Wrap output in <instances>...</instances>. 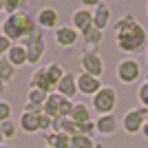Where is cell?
<instances>
[{"mask_svg": "<svg viewBox=\"0 0 148 148\" xmlns=\"http://www.w3.org/2000/svg\"><path fill=\"white\" fill-rule=\"evenodd\" d=\"M47 93L44 91H38V88H29V93H27V102H31V104H38L44 108V102H47Z\"/></svg>", "mask_w": 148, "mask_h": 148, "instance_id": "24", "label": "cell"}, {"mask_svg": "<svg viewBox=\"0 0 148 148\" xmlns=\"http://www.w3.org/2000/svg\"><path fill=\"white\" fill-rule=\"evenodd\" d=\"M108 22H111V7H108V2H102L99 0L97 7L93 9V27L99 31H104L106 27H108Z\"/></svg>", "mask_w": 148, "mask_h": 148, "instance_id": "13", "label": "cell"}, {"mask_svg": "<svg viewBox=\"0 0 148 148\" xmlns=\"http://www.w3.org/2000/svg\"><path fill=\"white\" fill-rule=\"evenodd\" d=\"M5 142H7V139H5V135H2V130H0V146H2Z\"/></svg>", "mask_w": 148, "mask_h": 148, "instance_id": "35", "label": "cell"}, {"mask_svg": "<svg viewBox=\"0 0 148 148\" xmlns=\"http://www.w3.org/2000/svg\"><path fill=\"white\" fill-rule=\"evenodd\" d=\"M146 60H148V49H146Z\"/></svg>", "mask_w": 148, "mask_h": 148, "instance_id": "38", "label": "cell"}, {"mask_svg": "<svg viewBox=\"0 0 148 148\" xmlns=\"http://www.w3.org/2000/svg\"><path fill=\"white\" fill-rule=\"evenodd\" d=\"M115 104H117V91L108 84H104L97 91V95L93 97V111L97 115H111Z\"/></svg>", "mask_w": 148, "mask_h": 148, "instance_id": "3", "label": "cell"}, {"mask_svg": "<svg viewBox=\"0 0 148 148\" xmlns=\"http://www.w3.org/2000/svg\"><path fill=\"white\" fill-rule=\"evenodd\" d=\"M60 104H62V95L60 93H51L47 102H44V115H49L51 119L60 117Z\"/></svg>", "mask_w": 148, "mask_h": 148, "instance_id": "19", "label": "cell"}, {"mask_svg": "<svg viewBox=\"0 0 148 148\" xmlns=\"http://www.w3.org/2000/svg\"><path fill=\"white\" fill-rule=\"evenodd\" d=\"M36 25L40 29H58L60 27V13L53 7H42L40 11L36 13Z\"/></svg>", "mask_w": 148, "mask_h": 148, "instance_id": "7", "label": "cell"}, {"mask_svg": "<svg viewBox=\"0 0 148 148\" xmlns=\"http://www.w3.org/2000/svg\"><path fill=\"white\" fill-rule=\"evenodd\" d=\"M113 29H115V44L119 51L135 56L148 49V31L135 20L133 13H124L113 25Z\"/></svg>", "mask_w": 148, "mask_h": 148, "instance_id": "1", "label": "cell"}, {"mask_svg": "<svg viewBox=\"0 0 148 148\" xmlns=\"http://www.w3.org/2000/svg\"><path fill=\"white\" fill-rule=\"evenodd\" d=\"M38 122H40V130H44V133H51V122L53 119L49 117V115H38Z\"/></svg>", "mask_w": 148, "mask_h": 148, "instance_id": "30", "label": "cell"}, {"mask_svg": "<svg viewBox=\"0 0 148 148\" xmlns=\"http://www.w3.org/2000/svg\"><path fill=\"white\" fill-rule=\"evenodd\" d=\"M5 88H7V84L2 80H0V97H2V95H5Z\"/></svg>", "mask_w": 148, "mask_h": 148, "instance_id": "34", "label": "cell"}, {"mask_svg": "<svg viewBox=\"0 0 148 148\" xmlns=\"http://www.w3.org/2000/svg\"><path fill=\"white\" fill-rule=\"evenodd\" d=\"M47 75H49V80H51V84H53V88L60 84V80L66 75V71L62 69V64L60 62H51L49 66H47Z\"/></svg>", "mask_w": 148, "mask_h": 148, "instance_id": "21", "label": "cell"}, {"mask_svg": "<svg viewBox=\"0 0 148 148\" xmlns=\"http://www.w3.org/2000/svg\"><path fill=\"white\" fill-rule=\"evenodd\" d=\"M137 99H139V104H142L144 108H148V82L139 84V88H137Z\"/></svg>", "mask_w": 148, "mask_h": 148, "instance_id": "27", "label": "cell"}, {"mask_svg": "<svg viewBox=\"0 0 148 148\" xmlns=\"http://www.w3.org/2000/svg\"><path fill=\"white\" fill-rule=\"evenodd\" d=\"M7 60L11 62L16 69H20V66H25V64H29L27 47H25V44H13L11 49H9V53H7Z\"/></svg>", "mask_w": 148, "mask_h": 148, "instance_id": "15", "label": "cell"}, {"mask_svg": "<svg viewBox=\"0 0 148 148\" xmlns=\"http://www.w3.org/2000/svg\"><path fill=\"white\" fill-rule=\"evenodd\" d=\"M146 16H148V2H146Z\"/></svg>", "mask_w": 148, "mask_h": 148, "instance_id": "36", "label": "cell"}, {"mask_svg": "<svg viewBox=\"0 0 148 148\" xmlns=\"http://www.w3.org/2000/svg\"><path fill=\"white\" fill-rule=\"evenodd\" d=\"M56 93H60L62 97H66V99H71V97H75L77 95V77L75 75H71V73H66L64 77L60 80V84L56 86Z\"/></svg>", "mask_w": 148, "mask_h": 148, "instance_id": "14", "label": "cell"}, {"mask_svg": "<svg viewBox=\"0 0 148 148\" xmlns=\"http://www.w3.org/2000/svg\"><path fill=\"white\" fill-rule=\"evenodd\" d=\"M13 77H16V66L7 58H0V80L5 82V84H9Z\"/></svg>", "mask_w": 148, "mask_h": 148, "instance_id": "22", "label": "cell"}, {"mask_svg": "<svg viewBox=\"0 0 148 148\" xmlns=\"http://www.w3.org/2000/svg\"><path fill=\"white\" fill-rule=\"evenodd\" d=\"M69 148H95V142H93V137L77 135V137H71V146Z\"/></svg>", "mask_w": 148, "mask_h": 148, "instance_id": "25", "label": "cell"}, {"mask_svg": "<svg viewBox=\"0 0 148 148\" xmlns=\"http://www.w3.org/2000/svg\"><path fill=\"white\" fill-rule=\"evenodd\" d=\"M77 40H80V31H75L73 27L64 25L56 29V44L60 49H71V47L77 44Z\"/></svg>", "mask_w": 148, "mask_h": 148, "instance_id": "8", "label": "cell"}, {"mask_svg": "<svg viewBox=\"0 0 148 148\" xmlns=\"http://www.w3.org/2000/svg\"><path fill=\"white\" fill-rule=\"evenodd\" d=\"M25 47H27V56H29V64L31 66L40 64V60L44 58V51H47V44H44V38H42V29H38L25 42Z\"/></svg>", "mask_w": 148, "mask_h": 148, "instance_id": "6", "label": "cell"}, {"mask_svg": "<svg viewBox=\"0 0 148 148\" xmlns=\"http://www.w3.org/2000/svg\"><path fill=\"white\" fill-rule=\"evenodd\" d=\"M9 119H11V104L5 102V99H0V124L9 122Z\"/></svg>", "mask_w": 148, "mask_h": 148, "instance_id": "28", "label": "cell"}, {"mask_svg": "<svg viewBox=\"0 0 148 148\" xmlns=\"http://www.w3.org/2000/svg\"><path fill=\"white\" fill-rule=\"evenodd\" d=\"M29 88H38V91H44L47 95L56 93V88H53V84H51V80H49V75H47V66L38 69L36 73L31 75V80H29Z\"/></svg>", "mask_w": 148, "mask_h": 148, "instance_id": "11", "label": "cell"}, {"mask_svg": "<svg viewBox=\"0 0 148 148\" xmlns=\"http://www.w3.org/2000/svg\"><path fill=\"white\" fill-rule=\"evenodd\" d=\"M5 20H7V18H5V13L0 11V33H2V25H5Z\"/></svg>", "mask_w": 148, "mask_h": 148, "instance_id": "33", "label": "cell"}, {"mask_svg": "<svg viewBox=\"0 0 148 148\" xmlns=\"http://www.w3.org/2000/svg\"><path fill=\"white\" fill-rule=\"evenodd\" d=\"M115 73H117V80L122 82V84H133V82L139 80L142 66H139V62H137L135 58H124V60H119Z\"/></svg>", "mask_w": 148, "mask_h": 148, "instance_id": "5", "label": "cell"}, {"mask_svg": "<svg viewBox=\"0 0 148 148\" xmlns=\"http://www.w3.org/2000/svg\"><path fill=\"white\" fill-rule=\"evenodd\" d=\"M142 135L148 139V117H146V124H144V128H142Z\"/></svg>", "mask_w": 148, "mask_h": 148, "instance_id": "32", "label": "cell"}, {"mask_svg": "<svg viewBox=\"0 0 148 148\" xmlns=\"http://www.w3.org/2000/svg\"><path fill=\"white\" fill-rule=\"evenodd\" d=\"M146 82H148V75H146Z\"/></svg>", "mask_w": 148, "mask_h": 148, "instance_id": "40", "label": "cell"}, {"mask_svg": "<svg viewBox=\"0 0 148 148\" xmlns=\"http://www.w3.org/2000/svg\"><path fill=\"white\" fill-rule=\"evenodd\" d=\"M18 128L22 130V133H27V135H36V133H40L38 115H31V113L22 111V115H20V119H18Z\"/></svg>", "mask_w": 148, "mask_h": 148, "instance_id": "16", "label": "cell"}, {"mask_svg": "<svg viewBox=\"0 0 148 148\" xmlns=\"http://www.w3.org/2000/svg\"><path fill=\"white\" fill-rule=\"evenodd\" d=\"M75 124H88L93 122V115H91V108H88L84 102H75V108H73V115H71Z\"/></svg>", "mask_w": 148, "mask_h": 148, "instance_id": "20", "label": "cell"}, {"mask_svg": "<svg viewBox=\"0 0 148 148\" xmlns=\"http://www.w3.org/2000/svg\"><path fill=\"white\" fill-rule=\"evenodd\" d=\"M25 113H31V115H42L44 108L42 106H38V104H31V102H25V108H22Z\"/></svg>", "mask_w": 148, "mask_h": 148, "instance_id": "31", "label": "cell"}, {"mask_svg": "<svg viewBox=\"0 0 148 148\" xmlns=\"http://www.w3.org/2000/svg\"><path fill=\"white\" fill-rule=\"evenodd\" d=\"M71 27L75 31H86L93 27V9H86V7H80V9H75L73 16H71Z\"/></svg>", "mask_w": 148, "mask_h": 148, "instance_id": "10", "label": "cell"}, {"mask_svg": "<svg viewBox=\"0 0 148 148\" xmlns=\"http://www.w3.org/2000/svg\"><path fill=\"white\" fill-rule=\"evenodd\" d=\"M95 128H97V135H104V137H111L117 133L119 128V122L115 115H99L97 119H95Z\"/></svg>", "mask_w": 148, "mask_h": 148, "instance_id": "12", "label": "cell"}, {"mask_svg": "<svg viewBox=\"0 0 148 148\" xmlns=\"http://www.w3.org/2000/svg\"><path fill=\"white\" fill-rule=\"evenodd\" d=\"M44 142H47V148H69L71 137L64 133H44Z\"/></svg>", "mask_w": 148, "mask_h": 148, "instance_id": "18", "label": "cell"}, {"mask_svg": "<svg viewBox=\"0 0 148 148\" xmlns=\"http://www.w3.org/2000/svg\"><path fill=\"white\" fill-rule=\"evenodd\" d=\"M27 7H29V2H25V0H5V9L2 11L7 16H13V13L27 11Z\"/></svg>", "mask_w": 148, "mask_h": 148, "instance_id": "23", "label": "cell"}, {"mask_svg": "<svg viewBox=\"0 0 148 148\" xmlns=\"http://www.w3.org/2000/svg\"><path fill=\"white\" fill-rule=\"evenodd\" d=\"M80 38H82V42L86 44V47H91V49L97 51V47L104 42V31H99V29H95V27H91V29L82 31Z\"/></svg>", "mask_w": 148, "mask_h": 148, "instance_id": "17", "label": "cell"}, {"mask_svg": "<svg viewBox=\"0 0 148 148\" xmlns=\"http://www.w3.org/2000/svg\"><path fill=\"white\" fill-rule=\"evenodd\" d=\"M77 62H80L82 73L93 75V77H102L104 75V69H106L104 60H102V56L95 49H84L80 53V58H77Z\"/></svg>", "mask_w": 148, "mask_h": 148, "instance_id": "2", "label": "cell"}, {"mask_svg": "<svg viewBox=\"0 0 148 148\" xmlns=\"http://www.w3.org/2000/svg\"><path fill=\"white\" fill-rule=\"evenodd\" d=\"M146 117H148V108H144V106L126 111L124 117H122L124 133H128V135H139L142 128H144V124H146Z\"/></svg>", "mask_w": 148, "mask_h": 148, "instance_id": "4", "label": "cell"}, {"mask_svg": "<svg viewBox=\"0 0 148 148\" xmlns=\"http://www.w3.org/2000/svg\"><path fill=\"white\" fill-rule=\"evenodd\" d=\"M13 47V42L9 40V38H5L2 33H0V58H7V53H9V49Z\"/></svg>", "mask_w": 148, "mask_h": 148, "instance_id": "29", "label": "cell"}, {"mask_svg": "<svg viewBox=\"0 0 148 148\" xmlns=\"http://www.w3.org/2000/svg\"><path fill=\"white\" fill-rule=\"evenodd\" d=\"M0 148H9V146H0Z\"/></svg>", "mask_w": 148, "mask_h": 148, "instance_id": "39", "label": "cell"}, {"mask_svg": "<svg viewBox=\"0 0 148 148\" xmlns=\"http://www.w3.org/2000/svg\"><path fill=\"white\" fill-rule=\"evenodd\" d=\"M95 148H102V146H99V144H95Z\"/></svg>", "mask_w": 148, "mask_h": 148, "instance_id": "37", "label": "cell"}, {"mask_svg": "<svg viewBox=\"0 0 148 148\" xmlns=\"http://www.w3.org/2000/svg\"><path fill=\"white\" fill-rule=\"evenodd\" d=\"M0 130H2L5 139H13V137H16V122H13V119L2 122V124H0Z\"/></svg>", "mask_w": 148, "mask_h": 148, "instance_id": "26", "label": "cell"}, {"mask_svg": "<svg viewBox=\"0 0 148 148\" xmlns=\"http://www.w3.org/2000/svg\"><path fill=\"white\" fill-rule=\"evenodd\" d=\"M75 77H77V91H80L82 95H91V97H95L97 91L104 86L99 77H93V75H86V73H80V75H75Z\"/></svg>", "mask_w": 148, "mask_h": 148, "instance_id": "9", "label": "cell"}]
</instances>
